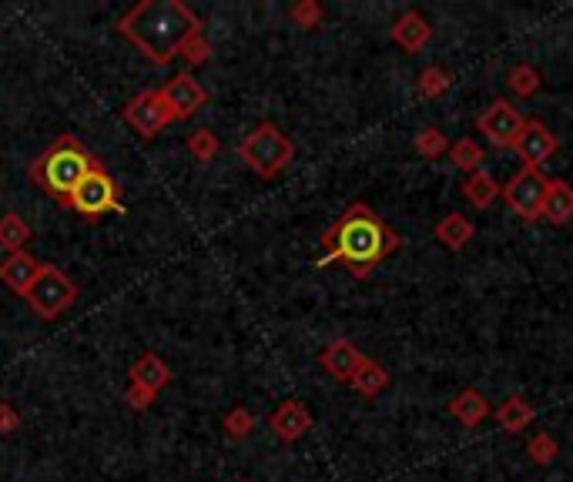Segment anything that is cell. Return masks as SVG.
Listing matches in <instances>:
<instances>
[{
	"label": "cell",
	"mask_w": 573,
	"mask_h": 482,
	"mask_svg": "<svg viewBox=\"0 0 573 482\" xmlns=\"http://www.w3.org/2000/svg\"><path fill=\"white\" fill-rule=\"evenodd\" d=\"M403 248V235L389 228L372 205L366 201H352L332 225L322 231V258L315 268L346 265L352 278H369L376 268Z\"/></svg>",
	"instance_id": "1"
},
{
	"label": "cell",
	"mask_w": 573,
	"mask_h": 482,
	"mask_svg": "<svg viewBox=\"0 0 573 482\" xmlns=\"http://www.w3.org/2000/svg\"><path fill=\"white\" fill-rule=\"evenodd\" d=\"M114 31L135 44L145 61L165 67L178 61V51L191 37L202 34V17L185 0H141L118 17Z\"/></svg>",
	"instance_id": "2"
},
{
	"label": "cell",
	"mask_w": 573,
	"mask_h": 482,
	"mask_svg": "<svg viewBox=\"0 0 573 482\" xmlns=\"http://www.w3.org/2000/svg\"><path fill=\"white\" fill-rule=\"evenodd\" d=\"M101 161L74 138V134H57L47 148L27 165V175L44 195H51L57 205L64 208V201L74 195V188L98 168Z\"/></svg>",
	"instance_id": "3"
},
{
	"label": "cell",
	"mask_w": 573,
	"mask_h": 482,
	"mask_svg": "<svg viewBox=\"0 0 573 482\" xmlns=\"http://www.w3.org/2000/svg\"><path fill=\"white\" fill-rule=\"evenodd\" d=\"M235 154L238 161H242L245 168H252L262 181H272L295 161V144L275 121H259L235 144Z\"/></svg>",
	"instance_id": "4"
},
{
	"label": "cell",
	"mask_w": 573,
	"mask_h": 482,
	"mask_svg": "<svg viewBox=\"0 0 573 482\" xmlns=\"http://www.w3.org/2000/svg\"><path fill=\"white\" fill-rule=\"evenodd\" d=\"M64 211H74L81 221H91V225L108 215H124L118 181L108 175V168L98 165L78 188H74V195L64 201Z\"/></svg>",
	"instance_id": "5"
},
{
	"label": "cell",
	"mask_w": 573,
	"mask_h": 482,
	"mask_svg": "<svg viewBox=\"0 0 573 482\" xmlns=\"http://www.w3.org/2000/svg\"><path fill=\"white\" fill-rule=\"evenodd\" d=\"M74 302H78V285H74L57 265L41 262V272H37L31 292H27V305L34 308L37 318L54 322V318H61Z\"/></svg>",
	"instance_id": "6"
},
{
	"label": "cell",
	"mask_w": 573,
	"mask_h": 482,
	"mask_svg": "<svg viewBox=\"0 0 573 482\" xmlns=\"http://www.w3.org/2000/svg\"><path fill=\"white\" fill-rule=\"evenodd\" d=\"M547 181L537 168H520L506 185H500L503 205L517 215L523 225H537L543 215V201H547Z\"/></svg>",
	"instance_id": "7"
},
{
	"label": "cell",
	"mask_w": 573,
	"mask_h": 482,
	"mask_svg": "<svg viewBox=\"0 0 573 482\" xmlns=\"http://www.w3.org/2000/svg\"><path fill=\"white\" fill-rule=\"evenodd\" d=\"M121 121L128 124V128L135 131L138 138H145V141L158 138V134L165 131L168 124H175V121H171L168 104H165V98H161L158 88H148V91L135 94V98H131L121 108Z\"/></svg>",
	"instance_id": "8"
},
{
	"label": "cell",
	"mask_w": 573,
	"mask_h": 482,
	"mask_svg": "<svg viewBox=\"0 0 573 482\" xmlns=\"http://www.w3.org/2000/svg\"><path fill=\"white\" fill-rule=\"evenodd\" d=\"M523 124L527 118L520 114V108H513L506 98H496L490 108H486L480 118H476V128L486 141L493 144L496 151H513L523 134Z\"/></svg>",
	"instance_id": "9"
},
{
	"label": "cell",
	"mask_w": 573,
	"mask_h": 482,
	"mask_svg": "<svg viewBox=\"0 0 573 482\" xmlns=\"http://www.w3.org/2000/svg\"><path fill=\"white\" fill-rule=\"evenodd\" d=\"M158 91H161V98H165V104H168L171 121L195 118V114L208 104V91L202 88V81H195V77H191L188 71L175 74L171 81L161 84Z\"/></svg>",
	"instance_id": "10"
},
{
	"label": "cell",
	"mask_w": 573,
	"mask_h": 482,
	"mask_svg": "<svg viewBox=\"0 0 573 482\" xmlns=\"http://www.w3.org/2000/svg\"><path fill=\"white\" fill-rule=\"evenodd\" d=\"M513 151H517V158L523 161V168H537L540 171L553 158V154L560 151V141L543 121L527 118V124H523V134H520V141H517V148H513Z\"/></svg>",
	"instance_id": "11"
},
{
	"label": "cell",
	"mask_w": 573,
	"mask_h": 482,
	"mask_svg": "<svg viewBox=\"0 0 573 482\" xmlns=\"http://www.w3.org/2000/svg\"><path fill=\"white\" fill-rule=\"evenodd\" d=\"M269 429L275 432V439L279 442H289L292 446V442H299L305 432L312 429V412L299 399H285L269 416Z\"/></svg>",
	"instance_id": "12"
},
{
	"label": "cell",
	"mask_w": 573,
	"mask_h": 482,
	"mask_svg": "<svg viewBox=\"0 0 573 482\" xmlns=\"http://www.w3.org/2000/svg\"><path fill=\"white\" fill-rule=\"evenodd\" d=\"M362 349L352 339H332L326 349L319 352V365H322V372L326 375H332L336 382H346L349 385V379L356 375V369L362 365Z\"/></svg>",
	"instance_id": "13"
},
{
	"label": "cell",
	"mask_w": 573,
	"mask_h": 482,
	"mask_svg": "<svg viewBox=\"0 0 573 482\" xmlns=\"http://www.w3.org/2000/svg\"><path fill=\"white\" fill-rule=\"evenodd\" d=\"M389 37H393L396 47H403L406 54H419L433 37V27L419 11H406L396 17V24L389 27Z\"/></svg>",
	"instance_id": "14"
},
{
	"label": "cell",
	"mask_w": 573,
	"mask_h": 482,
	"mask_svg": "<svg viewBox=\"0 0 573 482\" xmlns=\"http://www.w3.org/2000/svg\"><path fill=\"white\" fill-rule=\"evenodd\" d=\"M37 272H41V262L31 252H14L0 262V282L21 298H27V292H31Z\"/></svg>",
	"instance_id": "15"
},
{
	"label": "cell",
	"mask_w": 573,
	"mask_h": 482,
	"mask_svg": "<svg viewBox=\"0 0 573 482\" xmlns=\"http://www.w3.org/2000/svg\"><path fill=\"white\" fill-rule=\"evenodd\" d=\"M540 221H550L553 228H563L573 221V185L567 178L547 181V201H543Z\"/></svg>",
	"instance_id": "16"
},
{
	"label": "cell",
	"mask_w": 573,
	"mask_h": 482,
	"mask_svg": "<svg viewBox=\"0 0 573 482\" xmlns=\"http://www.w3.org/2000/svg\"><path fill=\"white\" fill-rule=\"evenodd\" d=\"M128 385H141V389H148V392H161L165 385H171V369H168V362L161 359L158 352H141L138 355V362L131 365V372H128Z\"/></svg>",
	"instance_id": "17"
},
{
	"label": "cell",
	"mask_w": 573,
	"mask_h": 482,
	"mask_svg": "<svg viewBox=\"0 0 573 482\" xmlns=\"http://www.w3.org/2000/svg\"><path fill=\"white\" fill-rule=\"evenodd\" d=\"M446 412H450L463 429H476L486 416H490V399H486L480 389H463L460 395L450 399Z\"/></svg>",
	"instance_id": "18"
},
{
	"label": "cell",
	"mask_w": 573,
	"mask_h": 482,
	"mask_svg": "<svg viewBox=\"0 0 573 482\" xmlns=\"http://www.w3.org/2000/svg\"><path fill=\"white\" fill-rule=\"evenodd\" d=\"M433 235L439 245L450 248V252H463V248L476 238V225L466 215H460V211H450V215H443L436 221Z\"/></svg>",
	"instance_id": "19"
},
{
	"label": "cell",
	"mask_w": 573,
	"mask_h": 482,
	"mask_svg": "<svg viewBox=\"0 0 573 482\" xmlns=\"http://www.w3.org/2000/svg\"><path fill=\"white\" fill-rule=\"evenodd\" d=\"M537 419V409L530 406L523 395H506V399L496 406V422H500L503 432H510V436H517V432L530 429V422Z\"/></svg>",
	"instance_id": "20"
},
{
	"label": "cell",
	"mask_w": 573,
	"mask_h": 482,
	"mask_svg": "<svg viewBox=\"0 0 573 482\" xmlns=\"http://www.w3.org/2000/svg\"><path fill=\"white\" fill-rule=\"evenodd\" d=\"M460 195L470 201L473 208H490L496 198H500V181H496L490 171L480 168L473 175H466V181L460 185Z\"/></svg>",
	"instance_id": "21"
},
{
	"label": "cell",
	"mask_w": 573,
	"mask_h": 482,
	"mask_svg": "<svg viewBox=\"0 0 573 482\" xmlns=\"http://www.w3.org/2000/svg\"><path fill=\"white\" fill-rule=\"evenodd\" d=\"M349 385L362 395V399H376V395L389 385V372L382 369L376 359H369V355H366L362 365L356 369V375L349 379Z\"/></svg>",
	"instance_id": "22"
},
{
	"label": "cell",
	"mask_w": 573,
	"mask_h": 482,
	"mask_svg": "<svg viewBox=\"0 0 573 482\" xmlns=\"http://www.w3.org/2000/svg\"><path fill=\"white\" fill-rule=\"evenodd\" d=\"M34 238V231L31 225L17 215V211H11V215H4L0 218V248H4L7 255H14V252H27V241Z\"/></svg>",
	"instance_id": "23"
},
{
	"label": "cell",
	"mask_w": 573,
	"mask_h": 482,
	"mask_svg": "<svg viewBox=\"0 0 573 482\" xmlns=\"http://www.w3.org/2000/svg\"><path fill=\"white\" fill-rule=\"evenodd\" d=\"M450 161H453V168H456V171H463V175H473V171H480V168H483L486 151L480 148V141L460 138V141H453V144H450Z\"/></svg>",
	"instance_id": "24"
},
{
	"label": "cell",
	"mask_w": 573,
	"mask_h": 482,
	"mask_svg": "<svg viewBox=\"0 0 573 482\" xmlns=\"http://www.w3.org/2000/svg\"><path fill=\"white\" fill-rule=\"evenodd\" d=\"M506 88L517 94V98H533V94L543 88V77H540L537 67L523 61V64L513 67L510 74H506Z\"/></svg>",
	"instance_id": "25"
},
{
	"label": "cell",
	"mask_w": 573,
	"mask_h": 482,
	"mask_svg": "<svg viewBox=\"0 0 573 482\" xmlns=\"http://www.w3.org/2000/svg\"><path fill=\"white\" fill-rule=\"evenodd\" d=\"M218 151H222V141H218V134L212 128H198V131L188 134V154L195 161H202V165L215 161Z\"/></svg>",
	"instance_id": "26"
},
{
	"label": "cell",
	"mask_w": 573,
	"mask_h": 482,
	"mask_svg": "<svg viewBox=\"0 0 573 482\" xmlns=\"http://www.w3.org/2000/svg\"><path fill=\"white\" fill-rule=\"evenodd\" d=\"M413 148H416V154H423V158L436 161V158H443V154H450V138L429 124V128H423V131L416 134Z\"/></svg>",
	"instance_id": "27"
},
{
	"label": "cell",
	"mask_w": 573,
	"mask_h": 482,
	"mask_svg": "<svg viewBox=\"0 0 573 482\" xmlns=\"http://www.w3.org/2000/svg\"><path fill=\"white\" fill-rule=\"evenodd\" d=\"M416 88L419 94H423L426 101H436V98H443L446 91H450V74L443 71V67H423L416 77Z\"/></svg>",
	"instance_id": "28"
},
{
	"label": "cell",
	"mask_w": 573,
	"mask_h": 482,
	"mask_svg": "<svg viewBox=\"0 0 573 482\" xmlns=\"http://www.w3.org/2000/svg\"><path fill=\"white\" fill-rule=\"evenodd\" d=\"M222 429H225V436L232 439V442H245V439L255 432V416H252V409L235 406L232 412H225Z\"/></svg>",
	"instance_id": "29"
},
{
	"label": "cell",
	"mask_w": 573,
	"mask_h": 482,
	"mask_svg": "<svg viewBox=\"0 0 573 482\" xmlns=\"http://www.w3.org/2000/svg\"><path fill=\"white\" fill-rule=\"evenodd\" d=\"M322 17H326V7H322L319 0H295L289 7V21L295 27H302V31H315V27L322 24Z\"/></svg>",
	"instance_id": "30"
},
{
	"label": "cell",
	"mask_w": 573,
	"mask_h": 482,
	"mask_svg": "<svg viewBox=\"0 0 573 482\" xmlns=\"http://www.w3.org/2000/svg\"><path fill=\"white\" fill-rule=\"evenodd\" d=\"M557 452H560V446L550 432H533L530 442H527V456H530L533 466H550V462L557 459Z\"/></svg>",
	"instance_id": "31"
},
{
	"label": "cell",
	"mask_w": 573,
	"mask_h": 482,
	"mask_svg": "<svg viewBox=\"0 0 573 482\" xmlns=\"http://www.w3.org/2000/svg\"><path fill=\"white\" fill-rule=\"evenodd\" d=\"M178 61L185 64V71H188V67H202V64L212 61V44H208L205 31H202V34H195L185 47H181V51H178Z\"/></svg>",
	"instance_id": "32"
},
{
	"label": "cell",
	"mask_w": 573,
	"mask_h": 482,
	"mask_svg": "<svg viewBox=\"0 0 573 482\" xmlns=\"http://www.w3.org/2000/svg\"><path fill=\"white\" fill-rule=\"evenodd\" d=\"M158 395L155 392H148V389H141V385H128V392H124V402H128L135 412H145L151 409V402H155Z\"/></svg>",
	"instance_id": "33"
},
{
	"label": "cell",
	"mask_w": 573,
	"mask_h": 482,
	"mask_svg": "<svg viewBox=\"0 0 573 482\" xmlns=\"http://www.w3.org/2000/svg\"><path fill=\"white\" fill-rule=\"evenodd\" d=\"M21 429V416L11 402H0V436H11V432Z\"/></svg>",
	"instance_id": "34"
},
{
	"label": "cell",
	"mask_w": 573,
	"mask_h": 482,
	"mask_svg": "<svg viewBox=\"0 0 573 482\" xmlns=\"http://www.w3.org/2000/svg\"><path fill=\"white\" fill-rule=\"evenodd\" d=\"M238 482H252V479H238Z\"/></svg>",
	"instance_id": "35"
}]
</instances>
